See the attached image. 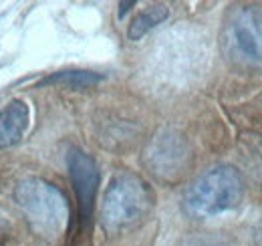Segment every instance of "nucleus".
Segmentation results:
<instances>
[{"mask_svg":"<svg viewBox=\"0 0 262 246\" xmlns=\"http://www.w3.org/2000/svg\"><path fill=\"white\" fill-rule=\"evenodd\" d=\"M67 168H69L71 184L77 196V216H75L73 230L69 234V246H89L99 180H101L99 166L83 150L71 148L67 154Z\"/></svg>","mask_w":262,"mask_h":246,"instance_id":"nucleus-5","label":"nucleus"},{"mask_svg":"<svg viewBox=\"0 0 262 246\" xmlns=\"http://www.w3.org/2000/svg\"><path fill=\"white\" fill-rule=\"evenodd\" d=\"M31 111L23 99H12L0 109V150L16 146L29 127Z\"/></svg>","mask_w":262,"mask_h":246,"instance_id":"nucleus-7","label":"nucleus"},{"mask_svg":"<svg viewBox=\"0 0 262 246\" xmlns=\"http://www.w3.org/2000/svg\"><path fill=\"white\" fill-rule=\"evenodd\" d=\"M176 246H238L226 232H192L178 240Z\"/></svg>","mask_w":262,"mask_h":246,"instance_id":"nucleus-10","label":"nucleus"},{"mask_svg":"<svg viewBox=\"0 0 262 246\" xmlns=\"http://www.w3.org/2000/svg\"><path fill=\"white\" fill-rule=\"evenodd\" d=\"M103 81V75L95 71H83V69H71V71H59L42 79L38 85H63L67 89H87Z\"/></svg>","mask_w":262,"mask_h":246,"instance_id":"nucleus-8","label":"nucleus"},{"mask_svg":"<svg viewBox=\"0 0 262 246\" xmlns=\"http://www.w3.org/2000/svg\"><path fill=\"white\" fill-rule=\"evenodd\" d=\"M135 4H137L135 0H131V2H121V4H119V18H123V16L129 12L131 6H135Z\"/></svg>","mask_w":262,"mask_h":246,"instance_id":"nucleus-11","label":"nucleus"},{"mask_svg":"<svg viewBox=\"0 0 262 246\" xmlns=\"http://www.w3.org/2000/svg\"><path fill=\"white\" fill-rule=\"evenodd\" d=\"M0 246H4V244H2V242H0Z\"/></svg>","mask_w":262,"mask_h":246,"instance_id":"nucleus-12","label":"nucleus"},{"mask_svg":"<svg viewBox=\"0 0 262 246\" xmlns=\"http://www.w3.org/2000/svg\"><path fill=\"white\" fill-rule=\"evenodd\" d=\"M12 196L36 234L57 238L65 232L69 224V202L61 188L42 178H25L16 184Z\"/></svg>","mask_w":262,"mask_h":246,"instance_id":"nucleus-2","label":"nucleus"},{"mask_svg":"<svg viewBox=\"0 0 262 246\" xmlns=\"http://www.w3.org/2000/svg\"><path fill=\"white\" fill-rule=\"evenodd\" d=\"M222 53L240 71L262 69V4L230 8L220 32Z\"/></svg>","mask_w":262,"mask_h":246,"instance_id":"nucleus-3","label":"nucleus"},{"mask_svg":"<svg viewBox=\"0 0 262 246\" xmlns=\"http://www.w3.org/2000/svg\"><path fill=\"white\" fill-rule=\"evenodd\" d=\"M169 16V10L164 4H154V6H147L145 10H141L133 23L129 25V31H127V36L131 40H139L141 36H145L151 29H156L158 25H162L165 18Z\"/></svg>","mask_w":262,"mask_h":246,"instance_id":"nucleus-9","label":"nucleus"},{"mask_svg":"<svg viewBox=\"0 0 262 246\" xmlns=\"http://www.w3.org/2000/svg\"><path fill=\"white\" fill-rule=\"evenodd\" d=\"M244 198V178L234 166H214L184 192V208L194 218H212L234 210Z\"/></svg>","mask_w":262,"mask_h":246,"instance_id":"nucleus-1","label":"nucleus"},{"mask_svg":"<svg viewBox=\"0 0 262 246\" xmlns=\"http://www.w3.org/2000/svg\"><path fill=\"white\" fill-rule=\"evenodd\" d=\"M143 161L156 178L164 182H176L190 168V146L180 133L167 129L149 141Z\"/></svg>","mask_w":262,"mask_h":246,"instance_id":"nucleus-6","label":"nucleus"},{"mask_svg":"<svg viewBox=\"0 0 262 246\" xmlns=\"http://www.w3.org/2000/svg\"><path fill=\"white\" fill-rule=\"evenodd\" d=\"M151 208V188L135 174H119L111 180L103 196L101 224L107 232L117 234L143 222Z\"/></svg>","mask_w":262,"mask_h":246,"instance_id":"nucleus-4","label":"nucleus"}]
</instances>
